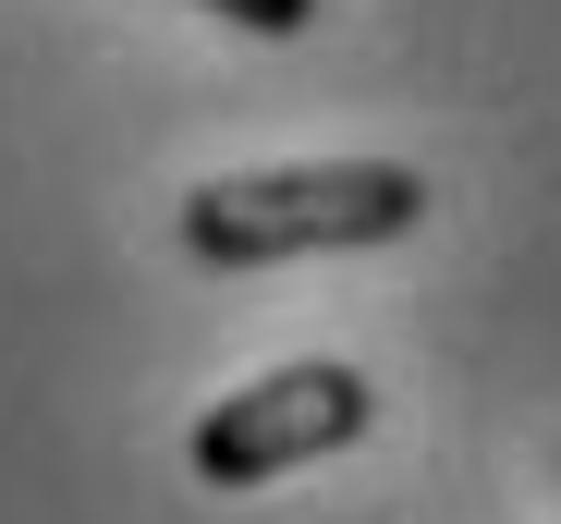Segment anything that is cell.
<instances>
[{
    "label": "cell",
    "mask_w": 561,
    "mask_h": 524,
    "mask_svg": "<svg viewBox=\"0 0 561 524\" xmlns=\"http://www.w3.org/2000/svg\"><path fill=\"white\" fill-rule=\"evenodd\" d=\"M427 232V171L403 159H280V171H220L183 196V256L196 269H280V256H354Z\"/></svg>",
    "instance_id": "obj_1"
},
{
    "label": "cell",
    "mask_w": 561,
    "mask_h": 524,
    "mask_svg": "<svg viewBox=\"0 0 561 524\" xmlns=\"http://www.w3.org/2000/svg\"><path fill=\"white\" fill-rule=\"evenodd\" d=\"M366 415H379L366 366L306 354V366H268V379H244L232 403H208L196 440H183V464H196V488H268V476H294V464L354 452Z\"/></svg>",
    "instance_id": "obj_2"
},
{
    "label": "cell",
    "mask_w": 561,
    "mask_h": 524,
    "mask_svg": "<svg viewBox=\"0 0 561 524\" xmlns=\"http://www.w3.org/2000/svg\"><path fill=\"white\" fill-rule=\"evenodd\" d=\"M196 13H220V25H244V37H306L318 0H196Z\"/></svg>",
    "instance_id": "obj_3"
}]
</instances>
